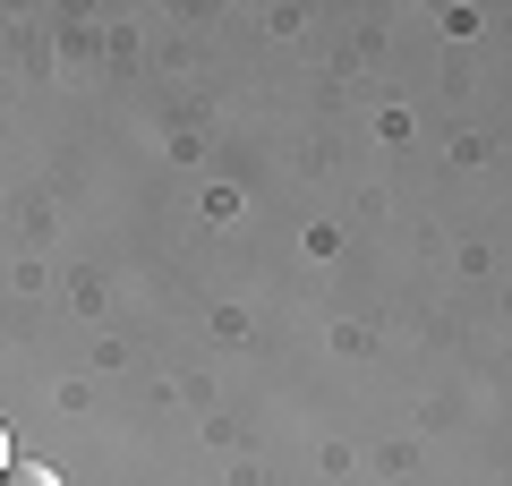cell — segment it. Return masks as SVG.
<instances>
[{"mask_svg": "<svg viewBox=\"0 0 512 486\" xmlns=\"http://www.w3.org/2000/svg\"><path fill=\"white\" fill-rule=\"evenodd\" d=\"M0 486H60V469L52 461H9V469H0Z\"/></svg>", "mask_w": 512, "mask_h": 486, "instance_id": "obj_1", "label": "cell"}, {"mask_svg": "<svg viewBox=\"0 0 512 486\" xmlns=\"http://www.w3.org/2000/svg\"><path fill=\"white\" fill-rule=\"evenodd\" d=\"M0 469H9V427H0Z\"/></svg>", "mask_w": 512, "mask_h": 486, "instance_id": "obj_2", "label": "cell"}]
</instances>
